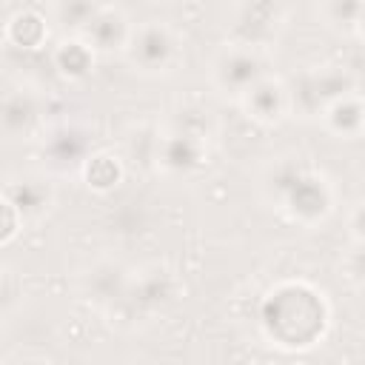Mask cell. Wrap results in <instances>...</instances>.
<instances>
[{"label": "cell", "mask_w": 365, "mask_h": 365, "mask_svg": "<svg viewBox=\"0 0 365 365\" xmlns=\"http://www.w3.org/2000/svg\"><path fill=\"white\" fill-rule=\"evenodd\" d=\"M328 322V308L322 294L308 285H279L262 302L265 334L285 348H305L322 336Z\"/></svg>", "instance_id": "cell-1"}, {"label": "cell", "mask_w": 365, "mask_h": 365, "mask_svg": "<svg viewBox=\"0 0 365 365\" xmlns=\"http://www.w3.org/2000/svg\"><path fill=\"white\" fill-rule=\"evenodd\" d=\"M265 191L279 211L302 225L322 222L334 211L331 182L299 160H279L277 165H271L265 177Z\"/></svg>", "instance_id": "cell-2"}, {"label": "cell", "mask_w": 365, "mask_h": 365, "mask_svg": "<svg viewBox=\"0 0 365 365\" xmlns=\"http://www.w3.org/2000/svg\"><path fill=\"white\" fill-rule=\"evenodd\" d=\"M125 57L143 74H168L180 63V43L168 26L151 20V23L134 26Z\"/></svg>", "instance_id": "cell-3"}, {"label": "cell", "mask_w": 365, "mask_h": 365, "mask_svg": "<svg viewBox=\"0 0 365 365\" xmlns=\"http://www.w3.org/2000/svg\"><path fill=\"white\" fill-rule=\"evenodd\" d=\"M211 77H214V83H217L220 91L234 94V97L242 100L268 74H265V60L259 57V51L231 43L228 48H222L217 54V60L211 66Z\"/></svg>", "instance_id": "cell-4"}, {"label": "cell", "mask_w": 365, "mask_h": 365, "mask_svg": "<svg viewBox=\"0 0 365 365\" xmlns=\"http://www.w3.org/2000/svg\"><path fill=\"white\" fill-rule=\"evenodd\" d=\"M174 297H177V282L168 271H163V268L140 271L137 277H131L125 299L117 311L128 319H137V317L145 319V317H154V314L165 311L174 302Z\"/></svg>", "instance_id": "cell-5"}, {"label": "cell", "mask_w": 365, "mask_h": 365, "mask_svg": "<svg viewBox=\"0 0 365 365\" xmlns=\"http://www.w3.org/2000/svg\"><path fill=\"white\" fill-rule=\"evenodd\" d=\"M288 94H291V103L299 106L305 114H322L331 103L351 94V77L345 71L319 68V71L299 77V83Z\"/></svg>", "instance_id": "cell-6"}, {"label": "cell", "mask_w": 365, "mask_h": 365, "mask_svg": "<svg viewBox=\"0 0 365 365\" xmlns=\"http://www.w3.org/2000/svg\"><path fill=\"white\" fill-rule=\"evenodd\" d=\"M131 34H134V26L128 23V17L120 9L100 6L97 14L91 17V23L83 29L80 40L94 54H114V51H123L125 54Z\"/></svg>", "instance_id": "cell-7"}, {"label": "cell", "mask_w": 365, "mask_h": 365, "mask_svg": "<svg viewBox=\"0 0 365 365\" xmlns=\"http://www.w3.org/2000/svg\"><path fill=\"white\" fill-rule=\"evenodd\" d=\"M6 205L20 217V222H37L54 205V188L46 177L23 174L6 182Z\"/></svg>", "instance_id": "cell-8"}, {"label": "cell", "mask_w": 365, "mask_h": 365, "mask_svg": "<svg viewBox=\"0 0 365 365\" xmlns=\"http://www.w3.org/2000/svg\"><path fill=\"white\" fill-rule=\"evenodd\" d=\"M128 285H131V274L120 262H114V259L94 262L83 274V291H86V297L94 305L108 308V311H117L123 305Z\"/></svg>", "instance_id": "cell-9"}, {"label": "cell", "mask_w": 365, "mask_h": 365, "mask_svg": "<svg viewBox=\"0 0 365 365\" xmlns=\"http://www.w3.org/2000/svg\"><path fill=\"white\" fill-rule=\"evenodd\" d=\"M205 157H208L205 137H194V134L171 128L160 143V163L171 174H191V171L202 168Z\"/></svg>", "instance_id": "cell-10"}, {"label": "cell", "mask_w": 365, "mask_h": 365, "mask_svg": "<svg viewBox=\"0 0 365 365\" xmlns=\"http://www.w3.org/2000/svg\"><path fill=\"white\" fill-rule=\"evenodd\" d=\"M279 9L277 6H242L240 20L234 23V46L259 51L268 40L277 37Z\"/></svg>", "instance_id": "cell-11"}, {"label": "cell", "mask_w": 365, "mask_h": 365, "mask_svg": "<svg viewBox=\"0 0 365 365\" xmlns=\"http://www.w3.org/2000/svg\"><path fill=\"white\" fill-rule=\"evenodd\" d=\"M40 97L29 88H11L3 97V131L9 140H20L29 137L37 125H40Z\"/></svg>", "instance_id": "cell-12"}, {"label": "cell", "mask_w": 365, "mask_h": 365, "mask_svg": "<svg viewBox=\"0 0 365 365\" xmlns=\"http://www.w3.org/2000/svg\"><path fill=\"white\" fill-rule=\"evenodd\" d=\"M242 103H245L248 117H254L257 123H277V120L285 117V111L291 106V94H288V88L282 83L265 77L259 86H254L242 97Z\"/></svg>", "instance_id": "cell-13"}, {"label": "cell", "mask_w": 365, "mask_h": 365, "mask_svg": "<svg viewBox=\"0 0 365 365\" xmlns=\"http://www.w3.org/2000/svg\"><path fill=\"white\" fill-rule=\"evenodd\" d=\"M319 117H322V123H325L334 134H339V137H354V134H359V131L365 128V106H362L354 94H348V97L331 103Z\"/></svg>", "instance_id": "cell-14"}, {"label": "cell", "mask_w": 365, "mask_h": 365, "mask_svg": "<svg viewBox=\"0 0 365 365\" xmlns=\"http://www.w3.org/2000/svg\"><path fill=\"white\" fill-rule=\"evenodd\" d=\"M88 151V140L77 131V128H60L54 134H48V154L54 163L60 165H74V163H86Z\"/></svg>", "instance_id": "cell-15"}, {"label": "cell", "mask_w": 365, "mask_h": 365, "mask_svg": "<svg viewBox=\"0 0 365 365\" xmlns=\"http://www.w3.org/2000/svg\"><path fill=\"white\" fill-rule=\"evenodd\" d=\"M91 60H94V51H91L80 37H77V40H63V43L57 46V51H54L57 68H60L66 77H71V80L86 77L88 68H91Z\"/></svg>", "instance_id": "cell-16"}, {"label": "cell", "mask_w": 365, "mask_h": 365, "mask_svg": "<svg viewBox=\"0 0 365 365\" xmlns=\"http://www.w3.org/2000/svg\"><path fill=\"white\" fill-rule=\"evenodd\" d=\"M97 9L100 6H94V3H60L54 9V14H57V23H66L74 31L83 34V29L91 23V17L97 14Z\"/></svg>", "instance_id": "cell-17"}, {"label": "cell", "mask_w": 365, "mask_h": 365, "mask_svg": "<svg viewBox=\"0 0 365 365\" xmlns=\"http://www.w3.org/2000/svg\"><path fill=\"white\" fill-rule=\"evenodd\" d=\"M342 271L354 285L365 288V242H354V248L342 259Z\"/></svg>", "instance_id": "cell-18"}, {"label": "cell", "mask_w": 365, "mask_h": 365, "mask_svg": "<svg viewBox=\"0 0 365 365\" xmlns=\"http://www.w3.org/2000/svg\"><path fill=\"white\" fill-rule=\"evenodd\" d=\"M348 228H351V237L354 242H365V200H359L348 217Z\"/></svg>", "instance_id": "cell-19"}, {"label": "cell", "mask_w": 365, "mask_h": 365, "mask_svg": "<svg viewBox=\"0 0 365 365\" xmlns=\"http://www.w3.org/2000/svg\"><path fill=\"white\" fill-rule=\"evenodd\" d=\"M6 365H40V362H34V359H23V356H20V359H9Z\"/></svg>", "instance_id": "cell-20"}, {"label": "cell", "mask_w": 365, "mask_h": 365, "mask_svg": "<svg viewBox=\"0 0 365 365\" xmlns=\"http://www.w3.org/2000/svg\"><path fill=\"white\" fill-rule=\"evenodd\" d=\"M356 29H359V34L365 37V6H362V11H359V20H356Z\"/></svg>", "instance_id": "cell-21"}]
</instances>
